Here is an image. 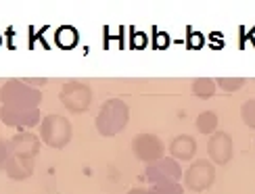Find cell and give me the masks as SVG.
I'll list each match as a JSON object with an SVG mask.
<instances>
[{
    "label": "cell",
    "instance_id": "1",
    "mask_svg": "<svg viewBox=\"0 0 255 194\" xmlns=\"http://www.w3.org/2000/svg\"><path fill=\"white\" fill-rule=\"evenodd\" d=\"M6 176L15 182H23L34 174L36 157L40 153V138L31 132H19L6 140Z\"/></svg>",
    "mask_w": 255,
    "mask_h": 194
},
{
    "label": "cell",
    "instance_id": "2",
    "mask_svg": "<svg viewBox=\"0 0 255 194\" xmlns=\"http://www.w3.org/2000/svg\"><path fill=\"white\" fill-rule=\"evenodd\" d=\"M128 121H130V106L126 104V100L109 98L103 102L94 125H97V132L101 136L111 138V136H118L120 132H124Z\"/></svg>",
    "mask_w": 255,
    "mask_h": 194
},
{
    "label": "cell",
    "instance_id": "3",
    "mask_svg": "<svg viewBox=\"0 0 255 194\" xmlns=\"http://www.w3.org/2000/svg\"><path fill=\"white\" fill-rule=\"evenodd\" d=\"M0 102L8 106H40L42 92L25 80H8L0 88Z\"/></svg>",
    "mask_w": 255,
    "mask_h": 194
},
{
    "label": "cell",
    "instance_id": "4",
    "mask_svg": "<svg viewBox=\"0 0 255 194\" xmlns=\"http://www.w3.org/2000/svg\"><path fill=\"white\" fill-rule=\"evenodd\" d=\"M73 129L67 117L50 113L40 121V140L50 148H65L71 142Z\"/></svg>",
    "mask_w": 255,
    "mask_h": 194
},
{
    "label": "cell",
    "instance_id": "5",
    "mask_svg": "<svg viewBox=\"0 0 255 194\" xmlns=\"http://www.w3.org/2000/svg\"><path fill=\"white\" fill-rule=\"evenodd\" d=\"M59 100L69 113H76V115L86 113L92 104V88L78 80L65 82L59 92Z\"/></svg>",
    "mask_w": 255,
    "mask_h": 194
},
{
    "label": "cell",
    "instance_id": "6",
    "mask_svg": "<svg viewBox=\"0 0 255 194\" xmlns=\"http://www.w3.org/2000/svg\"><path fill=\"white\" fill-rule=\"evenodd\" d=\"M184 186L193 192H205L216 182V165L209 159H195L182 174Z\"/></svg>",
    "mask_w": 255,
    "mask_h": 194
},
{
    "label": "cell",
    "instance_id": "7",
    "mask_svg": "<svg viewBox=\"0 0 255 194\" xmlns=\"http://www.w3.org/2000/svg\"><path fill=\"white\" fill-rule=\"evenodd\" d=\"M0 121L8 127H21V129H31L40 125L42 115L38 106H0Z\"/></svg>",
    "mask_w": 255,
    "mask_h": 194
},
{
    "label": "cell",
    "instance_id": "8",
    "mask_svg": "<svg viewBox=\"0 0 255 194\" xmlns=\"http://www.w3.org/2000/svg\"><path fill=\"white\" fill-rule=\"evenodd\" d=\"M182 167H180L178 161H174L172 157H161L148 163L144 169V178L151 182V184H169V182H180L182 178Z\"/></svg>",
    "mask_w": 255,
    "mask_h": 194
},
{
    "label": "cell",
    "instance_id": "9",
    "mask_svg": "<svg viewBox=\"0 0 255 194\" xmlns=\"http://www.w3.org/2000/svg\"><path fill=\"white\" fill-rule=\"evenodd\" d=\"M132 153L138 161H142V163L148 165L163 157L165 146L161 142V138L155 134H136L132 138Z\"/></svg>",
    "mask_w": 255,
    "mask_h": 194
},
{
    "label": "cell",
    "instance_id": "10",
    "mask_svg": "<svg viewBox=\"0 0 255 194\" xmlns=\"http://www.w3.org/2000/svg\"><path fill=\"white\" fill-rule=\"evenodd\" d=\"M207 155L214 165H228L232 155H235V144L226 132H214L207 140Z\"/></svg>",
    "mask_w": 255,
    "mask_h": 194
},
{
    "label": "cell",
    "instance_id": "11",
    "mask_svg": "<svg viewBox=\"0 0 255 194\" xmlns=\"http://www.w3.org/2000/svg\"><path fill=\"white\" fill-rule=\"evenodd\" d=\"M197 153V140L188 134H180L169 144V155L174 161H190Z\"/></svg>",
    "mask_w": 255,
    "mask_h": 194
},
{
    "label": "cell",
    "instance_id": "12",
    "mask_svg": "<svg viewBox=\"0 0 255 194\" xmlns=\"http://www.w3.org/2000/svg\"><path fill=\"white\" fill-rule=\"evenodd\" d=\"M190 90H193L197 98H211L218 92V86H216V80L211 78H197L190 84Z\"/></svg>",
    "mask_w": 255,
    "mask_h": 194
},
{
    "label": "cell",
    "instance_id": "13",
    "mask_svg": "<svg viewBox=\"0 0 255 194\" xmlns=\"http://www.w3.org/2000/svg\"><path fill=\"white\" fill-rule=\"evenodd\" d=\"M218 123H220V119H218V115L214 111H203V113L197 117V121H195L199 132L201 134H207V136L218 132Z\"/></svg>",
    "mask_w": 255,
    "mask_h": 194
},
{
    "label": "cell",
    "instance_id": "14",
    "mask_svg": "<svg viewBox=\"0 0 255 194\" xmlns=\"http://www.w3.org/2000/svg\"><path fill=\"white\" fill-rule=\"evenodd\" d=\"M57 42H59V46H63V48L76 46V42H78V31L73 29V27H61V29L57 31Z\"/></svg>",
    "mask_w": 255,
    "mask_h": 194
},
{
    "label": "cell",
    "instance_id": "15",
    "mask_svg": "<svg viewBox=\"0 0 255 194\" xmlns=\"http://www.w3.org/2000/svg\"><path fill=\"white\" fill-rule=\"evenodd\" d=\"M146 194H184V186L180 182H169V184H153Z\"/></svg>",
    "mask_w": 255,
    "mask_h": 194
},
{
    "label": "cell",
    "instance_id": "16",
    "mask_svg": "<svg viewBox=\"0 0 255 194\" xmlns=\"http://www.w3.org/2000/svg\"><path fill=\"white\" fill-rule=\"evenodd\" d=\"M241 119L247 127L255 129V98H249L241 106Z\"/></svg>",
    "mask_w": 255,
    "mask_h": 194
},
{
    "label": "cell",
    "instance_id": "17",
    "mask_svg": "<svg viewBox=\"0 0 255 194\" xmlns=\"http://www.w3.org/2000/svg\"><path fill=\"white\" fill-rule=\"evenodd\" d=\"M216 86H220V88L226 92H237L245 86V78H218Z\"/></svg>",
    "mask_w": 255,
    "mask_h": 194
},
{
    "label": "cell",
    "instance_id": "18",
    "mask_svg": "<svg viewBox=\"0 0 255 194\" xmlns=\"http://www.w3.org/2000/svg\"><path fill=\"white\" fill-rule=\"evenodd\" d=\"M6 140L0 138V169H4V163H6Z\"/></svg>",
    "mask_w": 255,
    "mask_h": 194
},
{
    "label": "cell",
    "instance_id": "19",
    "mask_svg": "<svg viewBox=\"0 0 255 194\" xmlns=\"http://www.w3.org/2000/svg\"><path fill=\"white\" fill-rule=\"evenodd\" d=\"M128 194H146V188H138V186H136V188H132Z\"/></svg>",
    "mask_w": 255,
    "mask_h": 194
}]
</instances>
